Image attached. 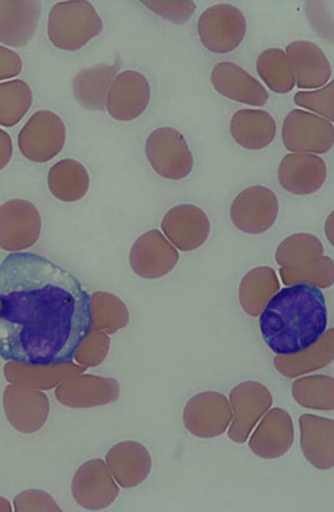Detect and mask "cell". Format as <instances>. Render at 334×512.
<instances>
[{"label": "cell", "instance_id": "obj_1", "mask_svg": "<svg viewBox=\"0 0 334 512\" xmlns=\"http://www.w3.org/2000/svg\"><path fill=\"white\" fill-rule=\"evenodd\" d=\"M92 296L44 256L10 253L0 264V358L31 368L71 363L93 329Z\"/></svg>", "mask_w": 334, "mask_h": 512}, {"label": "cell", "instance_id": "obj_2", "mask_svg": "<svg viewBox=\"0 0 334 512\" xmlns=\"http://www.w3.org/2000/svg\"><path fill=\"white\" fill-rule=\"evenodd\" d=\"M327 325L325 295L310 284H292L276 292L259 317L264 342L279 357H294L312 349Z\"/></svg>", "mask_w": 334, "mask_h": 512}, {"label": "cell", "instance_id": "obj_3", "mask_svg": "<svg viewBox=\"0 0 334 512\" xmlns=\"http://www.w3.org/2000/svg\"><path fill=\"white\" fill-rule=\"evenodd\" d=\"M103 28V20L96 8L86 0L57 3L49 14V39L60 50H81L101 35Z\"/></svg>", "mask_w": 334, "mask_h": 512}, {"label": "cell", "instance_id": "obj_4", "mask_svg": "<svg viewBox=\"0 0 334 512\" xmlns=\"http://www.w3.org/2000/svg\"><path fill=\"white\" fill-rule=\"evenodd\" d=\"M145 155L153 170L163 179L180 181L193 170V155L179 130L155 129L145 141Z\"/></svg>", "mask_w": 334, "mask_h": 512}, {"label": "cell", "instance_id": "obj_5", "mask_svg": "<svg viewBox=\"0 0 334 512\" xmlns=\"http://www.w3.org/2000/svg\"><path fill=\"white\" fill-rule=\"evenodd\" d=\"M66 135V125L60 116L50 111L36 112L20 130V153L33 163H49L65 148Z\"/></svg>", "mask_w": 334, "mask_h": 512}, {"label": "cell", "instance_id": "obj_6", "mask_svg": "<svg viewBox=\"0 0 334 512\" xmlns=\"http://www.w3.org/2000/svg\"><path fill=\"white\" fill-rule=\"evenodd\" d=\"M198 35L206 49L228 54L238 49L247 34V20L242 10L231 4H217L201 14Z\"/></svg>", "mask_w": 334, "mask_h": 512}, {"label": "cell", "instance_id": "obj_7", "mask_svg": "<svg viewBox=\"0 0 334 512\" xmlns=\"http://www.w3.org/2000/svg\"><path fill=\"white\" fill-rule=\"evenodd\" d=\"M283 143L292 153L326 154L333 148V124L316 114L295 109L284 120Z\"/></svg>", "mask_w": 334, "mask_h": 512}, {"label": "cell", "instance_id": "obj_8", "mask_svg": "<svg viewBox=\"0 0 334 512\" xmlns=\"http://www.w3.org/2000/svg\"><path fill=\"white\" fill-rule=\"evenodd\" d=\"M41 216L33 203L10 200L0 205V248L10 253L22 252L38 242Z\"/></svg>", "mask_w": 334, "mask_h": 512}, {"label": "cell", "instance_id": "obj_9", "mask_svg": "<svg viewBox=\"0 0 334 512\" xmlns=\"http://www.w3.org/2000/svg\"><path fill=\"white\" fill-rule=\"evenodd\" d=\"M279 216V200L265 186L245 188L233 201L231 219L234 227L247 234H263L274 226Z\"/></svg>", "mask_w": 334, "mask_h": 512}, {"label": "cell", "instance_id": "obj_10", "mask_svg": "<svg viewBox=\"0 0 334 512\" xmlns=\"http://www.w3.org/2000/svg\"><path fill=\"white\" fill-rule=\"evenodd\" d=\"M179 260L177 249L158 229L140 235L129 255L134 273L146 280L164 278L176 268Z\"/></svg>", "mask_w": 334, "mask_h": 512}, {"label": "cell", "instance_id": "obj_11", "mask_svg": "<svg viewBox=\"0 0 334 512\" xmlns=\"http://www.w3.org/2000/svg\"><path fill=\"white\" fill-rule=\"evenodd\" d=\"M232 419L233 412L227 396L215 391L193 396L184 411L185 427L193 436L200 438L223 435Z\"/></svg>", "mask_w": 334, "mask_h": 512}, {"label": "cell", "instance_id": "obj_12", "mask_svg": "<svg viewBox=\"0 0 334 512\" xmlns=\"http://www.w3.org/2000/svg\"><path fill=\"white\" fill-rule=\"evenodd\" d=\"M150 96L148 78L137 71H124L109 87L106 111L118 122H132L146 111Z\"/></svg>", "mask_w": 334, "mask_h": 512}, {"label": "cell", "instance_id": "obj_13", "mask_svg": "<svg viewBox=\"0 0 334 512\" xmlns=\"http://www.w3.org/2000/svg\"><path fill=\"white\" fill-rule=\"evenodd\" d=\"M72 494L78 505L87 510H103L118 498L119 488L102 459H92L76 470Z\"/></svg>", "mask_w": 334, "mask_h": 512}, {"label": "cell", "instance_id": "obj_14", "mask_svg": "<svg viewBox=\"0 0 334 512\" xmlns=\"http://www.w3.org/2000/svg\"><path fill=\"white\" fill-rule=\"evenodd\" d=\"M161 229L181 252H193L206 243L211 233L207 213L195 205H179L165 214Z\"/></svg>", "mask_w": 334, "mask_h": 512}, {"label": "cell", "instance_id": "obj_15", "mask_svg": "<svg viewBox=\"0 0 334 512\" xmlns=\"http://www.w3.org/2000/svg\"><path fill=\"white\" fill-rule=\"evenodd\" d=\"M234 422L229 437L237 443L247 441L253 427L273 405V396L263 384L248 381L234 388L231 393Z\"/></svg>", "mask_w": 334, "mask_h": 512}, {"label": "cell", "instance_id": "obj_16", "mask_svg": "<svg viewBox=\"0 0 334 512\" xmlns=\"http://www.w3.org/2000/svg\"><path fill=\"white\" fill-rule=\"evenodd\" d=\"M278 177L281 187L292 195H312L325 184L327 165L318 155L294 153L281 160Z\"/></svg>", "mask_w": 334, "mask_h": 512}, {"label": "cell", "instance_id": "obj_17", "mask_svg": "<svg viewBox=\"0 0 334 512\" xmlns=\"http://www.w3.org/2000/svg\"><path fill=\"white\" fill-rule=\"evenodd\" d=\"M40 17L38 0H0V43L25 47L33 40Z\"/></svg>", "mask_w": 334, "mask_h": 512}, {"label": "cell", "instance_id": "obj_18", "mask_svg": "<svg viewBox=\"0 0 334 512\" xmlns=\"http://www.w3.org/2000/svg\"><path fill=\"white\" fill-rule=\"evenodd\" d=\"M287 60L294 72L297 88H322L332 77V66L325 52L311 41L299 40L287 45Z\"/></svg>", "mask_w": 334, "mask_h": 512}, {"label": "cell", "instance_id": "obj_19", "mask_svg": "<svg viewBox=\"0 0 334 512\" xmlns=\"http://www.w3.org/2000/svg\"><path fill=\"white\" fill-rule=\"evenodd\" d=\"M212 85L222 96L248 106L263 107L269 94L257 78L233 62H221L212 71Z\"/></svg>", "mask_w": 334, "mask_h": 512}, {"label": "cell", "instance_id": "obj_20", "mask_svg": "<svg viewBox=\"0 0 334 512\" xmlns=\"http://www.w3.org/2000/svg\"><path fill=\"white\" fill-rule=\"evenodd\" d=\"M294 442V423L289 412L274 409L265 416L249 441V447L257 456L274 459L284 456Z\"/></svg>", "mask_w": 334, "mask_h": 512}, {"label": "cell", "instance_id": "obj_21", "mask_svg": "<svg viewBox=\"0 0 334 512\" xmlns=\"http://www.w3.org/2000/svg\"><path fill=\"white\" fill-rule=\"evenodd\" d=\"M107 463L120 487L134 488L149 477L153 461L142 443L122 442L107 454Z\"/></svg>", "mask_w": 334, "mask_h": 512}, {"label": "cell", "instance_id": "obj_22", "mask_svg": "<svg viewBox=\"0 0 334 512\" xmlns=\"http://www.w3.org/2000/svg\"><path fill=\"white\" fill-rule=\"evenodd\" d=\"M119 65L101 64L77 73L72 81L73 96L86 111L102 112L106 109L107 94Z\"/></svg>", "mask_w": 334, "mask_h": 512}, {"label": "cell", "instance_id": "obj_23", "mask_svg": "<svg viewBox=\"0 0 334 512\" xmlns=\"http://www.w3.org/2000/svg\"><path fill=\"white\" fill-rule=\"evenodd\" d=\"M231 134L247 150L268 148L276 137V123L271 114L260 109H240L231 120Z\"/></svg>", "mask_w": 334, "mask_h": 512}, {"label": "cell", "instance_id": "obj_24", "mask_svg": "<svg viewBox=\"0 0 334 512\" xmlns=\"http://www.w3.org/2000/svg\"><path fill=\"white\" fill-rule=\"evenodd\" d=\"M48 186L56 200L65 203L78 202L90 191V174L80 161L64 159L51 167Z\"/></svg>", "mask_w": 334, "mask_h": 512}, {"label": "cell", "instance_id": "obj_25", "mask_svg": "<svg viewBox=\"0 0 334 512\" xmlns=\"http://www.w3.org/2000/svg\"><path fill=\"white\" fill-rule=\"evenodd\" d=\"M279 289L278 276L273 269L262 266L249 271L239 287V299L244 311L257 317L268 303L269 297L274 296Z\"/></svg>", "mask_w": 334, "mask_h": 512}, {"label": "cell", "instance_id": "obj_26", "mask_svg": "<svg viewBox=\"0 0 334 512\" xmlns=\"http://www.w3.org/2000/svg\"><path fill=\"white\" fill-rule=\"evenodd\" d=\"M323 256L320 239L312 234L291 235L276 250V261L286 271H295L315 265Z\"/></svg>", "mask_w": 334, "mask_h": 512}, {"label": "cell", "instance_id": "obj_27", "mask_svg": "<svg viewBox=\"0 0 334 512\" xmlns=\"http://www.w3.org/2000/svg\"><path fill=\"white\" fill-rule=\"evenodd\" d=\"M257 70L265 85L275 93L286 94L296 86L290 62L281 49L273 47L263 51L257 61Z\"/></svg>", "mask_w": 334, "mask_h": 512}, {"label": "cell", "instance_id": "obj_28", "mask_svg": "<svg viewBox=\"0 0 334 512\" xmlns=\"http://www.w3.org/2000/svg\"><path fill=\"white\" fill-rule=\"evenodd\" d=\"M33 106V91L23 80L0 83V125L15 127Z\"/></svg>", "mask_w": 334, "mask_h": 512}, {"label": "cell", "instance_id": "obj_29", "mask_svg": "<svg viewBox=\"0 0 334 512\" xmlns=\"http://www.w3.org/2000/svg\"><path fill=\"white\" fill-rule=\"evenodd\" d=\"M281 278L286 285L310 284L317 287H330L333 284V260L322 256L317 264L295 271L280 269Z\"/></svg>", "mask_w": 334, "mask_h": 512}, {"label": "cell", "instance_id": "obj_30", "mask_svg": "<svg viewBox=\"0 0 334 512\" xmlns=\"http://www.w3.org/2000/svg\"><path fill=\"white\" fill-rule=\"evenodd\" d=\"M333 93L334 83L330 82L320 90L297 92L294 102L296 106L315 112L332 123L334 119Z\"/></svg>", "mask_w": 334, "mask_h": 512}, {"label": "cell", "instance_id": "obj_31", "mask_svg": "<svg viewBox=\"0 0 334 512\" xmlns=\"http://www.w3.org/2000/svg\"><path fill=\"white\" fill-rule=\"evenodd\" d=\"M146 8L167 22L175 24H184L189 22L190 18L196 12V4L191 0H181V2H143Z\"/></svg>", "mask_w": 334, "mask_h": 512}, {"label": "cell", "instance_id": "obj_32", "mask_svg": "<svg viewBox=\"0 0 334 512\" xmlns=\"http://www.w3.org/2000/svg\"><path fill=\"white\" fill-rule=\"evenodd\" d=\"M23 70V60L18 52L0 45V81L20 75Z\"/></svg>", "mask_w": 334, "mask_h": 512}, {"label": "cell", "instance_id": "obj_33", "mask_svg": "<svg viewBox=\"0 0 334 512\" xmlns=\"http://www.w3.org/2000/svg\"><path fill=\"white\" fill-rule=\"evenodd\" d=\"M13 141L10 135L0 128V171L5 169L12 160Z\"/></svg>", "mask_w": 334, "mask_h": 512}]
</instances>
